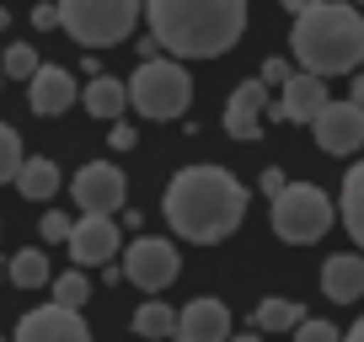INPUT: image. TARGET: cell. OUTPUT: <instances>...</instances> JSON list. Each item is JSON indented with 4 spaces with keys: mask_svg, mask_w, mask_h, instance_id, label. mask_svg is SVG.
<instances>
[{
    "mask_svg": "<svg viewBox=\"0 0 364 342\" xmlns=\"http://www.w3.org/2000/svg\"><path fill=\"white\" fill-rule=\"evenodd\" d=\"M16 166H22V139H16L11 123H0V182H11Z\"/></svg>",
    "mask_w": 364,
    "mask_h": 342,
    "instance_id": "24",
    "label": "cell"
},
{
    "mask_svg": "<svg viewBox=\"0 0 364 342\" xmlns=\"http://www.w3.org/2000/svg\"><path fill=\"white\" fill-rule=\"evenodd\" d=\"M156 43L177 59H220L247 33V0H145Z\"/></svg>",
    "mask_w": 364,
    "mask_h": 342,
    "instance_id": "2",
    "label": "cell"
},
{
    "mask_svg": "<svg viewBox=\"0 0 364 342\" xmlns=\"http://www.w3.org/2000/svg\"><path fill=\"white\" fill-rule=\"evenodd\" d=\"M306 6H316V0H284V11H306Z\"/></svg>",
    "mask_w": 364,
    "mask_h": 342,
    "instance_id": "33",
    "label": "cell"
},
{
    "mask_svg": "<svg viewBox=\"0 0 364 342\" xmlns=\"http://www.w3.org/2000/svg\"><path fill=\"white\" fill-rule=\"evenodd\" d=\"M166 219L182 241L215 246V241L236 236V225L247 219V187L225 166H188L166 187Z\"/></svg>",
    "mask_w": 364,
    "mask_h": 342,
    "instance_id": "1",
    "label": "cell"
},
{
    "mask_svg": "<svg viewBox=\"0 0 364 342\" xmlns=\"http://www.w3.org/2000/svg\"><path fill=\"white\" fill-rule=\"evenodd\" d=\"M70 225H75L70 214H43V241H65Z\"/></svg>",
    "mask_w": 364,
    "mask_h": 342,
    "instance_id": "29",
    "label": "cell"
},
{
    "mask_svg": "<svg viewBox=\"0 0 364 342\" xmlns=\"http://www.w3.org/2000/svg\"><path fill=\"white\" fill-rule=\"evenodd\" d=\"M338 214H343V225H348L353 246L364 251V160L343 177V204H338Z\"/></svg>",
    "mask_w": 364,
    "mask_h": 342,
    "instance_id": "19",
    "label": "cell"
},
{
    "mask_svg": "<svg viewBox=\"0 0 364 342\" xmlns=\"http://www.w3.org/2000/svg\"><path fill=\"white\" fill-rule=\"evenodd\" d=\"M75 75L59 65H38L33 75H27V107H33L38 118H59L65 107H75Z\"/></svg>",
    "mask_w": 364,
    "mask_h": 342,
    "instance_id": "13",
    "label": "cell"
},
{
    "mask_svg": "<svg viewBox=\"0 0 364 342\" xmlns=\"http://www.w3.org/2000/svg\"><path fill=\"white\" fill-rule=\"evenodd\" d=\"M65 246H70V257H75V267H102V263H113V257H118V225H113V214H86V219H75V225H70V236H65Z\"/></svg>",
    "mask_w": 364,
    "mask_h": 342,
    "instance_id": "11",
    "label": "cell"
},
{
    "mask_svg": "<svg viewBox=\"0 0 364 342\" xmlns=\"http://www.w3.org/2000/svg\"><path fill=\"white\" fill-rule=\"evenodd\" d=\"M300 70H316V75H348L364 65V16L359 6H343V0H316L306 11H295V33H289Z\"/></svg>",
    "mask_w": 364,
    "mask_h": 342,
    "instance_id": "3",
    "label": "cell"
},
{
    "mask_svg": "<svg viewBox=\"0 0 364 342\" xmlns=\"http://www.w3.org/2000/svg\"><path fill=\"white\" fill-rule=\"evenodd\" d=\"M177 273H182V257H177V246H171V241H161V236H134V241L124 246V278H129L134 289H145V294H161Z\"/></svg>",
    "mask_w": 364,
    "mask_h": 342,
    "instance_id": "7",
    "label": "cell"
},
{
    "mask_svg": "<svg viewBox=\"0 0 364 342\" xmlns=\"http://www.w3.org/2000/svg\"><path fill=\"white\" fill-rule=\"evenodd\" d=\"M59 27L86 48H118L145 16V0H54Z\"/></svg>",
    "mask_w": 364,
    "mask_h": 342,
    "instance_id": "4",
    "label": "cell"
},
{
    "mask_svg": "<svg viewBox=\"0 0 364 342\" xmlns=\"http://www.w3.org/2000/svg\"><path fill=\"white\" fill-rule=\"evenodd\" d=\"M332 230V198L311 182H284L273 193V236L289 246H311Z\"/></svg>",
    "mask_w": 364,
    "mask_h": 342,
    "instance_id": "6",
    "label": "cell"
},
{
    "mask_svg": "<svg viewBox=\"0 0 364 342\" xmlns=\"http://www.w3.org/2000/svg\"><path fill=\"white\" fill-rule=\"evenodd\" d=\"M11 182H16V193H22L27 204H33V198L43 204V198L59 193V182H65V177H59V166H54L48 155H22V166H16Z\"/></svg>",
    "mask_w": 364,
    "mask_h": 342,
    "instance_id": "17",
    "label": "cell"
},
{
    "mask_svg": "<svg viewBox=\"0 0 364 342\" xmlns=\"http://www.w3.org/2000/svg\"><path fill=\"white\" fill-rule=\"evenodd\" d=\"M348 337H353V342H364V316L353 321V331H348Z\"/></svg>",
    "mask_w": 364,
    "mask_h": 342,
    "instance_id": "34",
    "label": "cell"
},
{
    "mask_svg": "<svg viewBox=\"0 0 364 342\" xmlns=\"http://www.w3.org/2000/svg\"><path fill=\"white\" fill-rule=\"evenodd\" d=\"M80 102H86V113L91 118H124V107H129V80H113V75H91V86L80 92Z\"/></svg>",
    "mask_w": 364,
    "mask_h": 342,
    "instance_id": "18",
    "label": "cell"
},
{
    "mask_svg": "<svg viewBox=\"0 0 364 342\" xmlns=\"http://www.w3.org/2000/svg\"><path fill=\"white\" fill-rule=\"evenodd\" d=\"M295 337H300V342H338V326H332V321H311V316H300Z\"/></svg>",
    "mask_w": 364,
    "mask_h": 342,
    "instance_id": "26",
    "label": "cell"
},
{
    "mask_svg": "<svg viewBox=\"0 0 364 342\" xmlns=\"http://www.w3.org/2000/svg\"><path fill=\"white\" fill-rule=\"evenodd\" d=\"M33 27H38V33L59 27V6H54V0H33Z\"/></svg>",
    "mask_w": 364,
    "mask_h": 342,
    "instance_id": "27",
    "label": "cell"
},
{
    "mask_svg": "<svg viewBox=\"0 0 364 342\" xmlns=\"http://www.w3.org/2000/svg\"><path fill=\"white\" fill-rule=\"evenodd\" d=\"M0 284H6V267H0Z\"/></svg>",
    "mask_w": 364,
    "mask_h": 342,
    "instance_id": "36",
    "label": "cell"
},
{
    "mask_svg": "<svg viewBox=\"0 0 364 342\" xmlns=\"http://www.w3.org/2000/svg\"><path fill=\"white\" fill-rule=\"evenodd\" d=\"M0 70H6L11 80H27V75L38 70V48H33V43H11V48H6V65H0Z\"/></svg>",
    "mask_w": 364,
    "mask_h": 342,
    "instance_id": "25",
    "label": "cell"
},
{
    "mask_svg": "<svg viewBox=\"0 0 364 342\" xmlns=\"http://www.w3.org/2000/svg\"><path fill=\"white\" fill-rule=\"evenodd\" d=\"M134 331L139 337H177V310L161 305V299H145L134 310Z\"/></svg>",
    "mask_w": 364,
    "mask_h": 342,
    "instance_id": "22",
    "label": "cell"
},
{
    "mask_svg": "<svg viewBox=\"0 0 364 342\" xmlns=\"http://www.w3.org/2000/svg\"><path fill=\"white\" fill-rule=\"evenodd\" d=\"M6 22H11V16H6V11H0V27H6Z\"/></svg>",
    "mask_w": 364,
    "mask_h": 342,
    "instance_id": "35",
    "label": "cell"
},
{
    "mask_svg": "<svg viewBox=\"0 0 364 342\" xmlns=\"http://www.w3.org/2000/svg\"><path fill=\"white\" fill-rule=\"evenodd\" d=\"M311 128H316V145L327 150V155H353V150L364 145V107L353 102H327L316 118H311Z\"/></svg>",
    "mask_w": 364,
    "mask_h": 342,
    "instance_id": "10",
    "label": "cell"
},
{
    "mask_svg": "<svg viewBox=\"0 0 364 342\" xmlns=\"http://www.w3.org/2000/svg\"><path fill=\"white\" fill-rule=\"evenodd\" d=\"M284 182H289V177H284V171H279V166H268V171H262V193H268V198L279 193V187H284Z\"/></svg>",
    "mask_w": 364,
    "mask_h": 342,
    "instance_id": "31",
    "label": "cell"
},
{
    "mask_svg": "<svg viewBox=\"0 0 364 342\" xmlns=\"http://www.w3.org/2000/svg\"><path fill=\"white\" fill-rule=\"evenodd\" d=\"M0 80H6V70H0Z\"/></svg>",
    "mask_w": 364,
    "mask_h": 342,
    "instance_id": "38",
    "label": "cell"
},
{
    "mask_svg": "<svg viewBox=\"0 0 364 342\" xmlns=\"http://www.w3.org/2000/svg\"><path fill=\"white\" fill-rule=\"evenodd\" d=\"M134 139H139L134 128H129L124 118H113V128H107V145H113V150H134Z\"/></svg>",
    "mask_w": 364,
    "mask_h": 342,
    "instance_id": "28",
    "label": "cell"
},
{
    "mask_svg": "<svg viewBox=\"0 0 364 342\" xmlns=\"http://www.w3.org/2000/svg\"><path fill=\"white\" fill-rule=\"evenodd\" d=\"M48 289H54V299H59V305H86V299H91V278L86 273H80V267H70V273H59V278H48Z\"/></svg>",
    "mask_w": 364,
    "mask_h": 342,
    "instance_id": "23",
    "label": "cell"
},
{
    "mask_svg": "<svg viewBox=\"0 0 364 342\" xmlns=\"http://www.w3.org/2000/svg\"><path fill=\"white\" fill-rule=\"evenodd\" d=\"M348 96H353V102H359V107H364V65H359V70H353V92H348Z\"/></svg>",
    "mask_w": 364,
    "mask_h": 342,
    "instance_id": "32",
    "label": "cell"
},
{
    "mask_svg": "<svg viewBox=\"0 0 364 342\" xmlns=\"http://www.w3.org/2000/svg\"><path fill=\"white\" fill-rule=\"evenodd\" d=\"M91 326L80 321L75 305H59V299H48V305L27 310L22 321H16V342H86Z\"/></svg>",
    "mask_w": 364,
    "mask_h": 342,
    "instance_id": "9",
    "label": "cell"
},
{
    "mask_svg": "<svg viewBox=\"0 0 364 342\" xmlns=\"http://www.w3.org/2000/svg\"><path fill=\"white\" fill-rule=\"evenodd\" d=\"M6 278H11L16 289H43L54 273H48V257H43V251L27 246V251H16L11 263H6Z\"/></svg>",
    "mask_w": 364,
    "mask_h": 342,
    "instance_id": "20",
    "label": "cell"
},
{
    "mask_svg": "<svg viewBox=\"0 0 364 342\" xmlns=\"http://www.w3.org/2000/svg\"><path fill=\"white\" fill-rule=\"evenodd\" d=\"M262 118H268V80H241L225 102V134L252 145L262 139Z\"/></svg>",
    "mask_w": 364,
    "mask_h": 342,
    "instance_id": "12",
    "label": "cell"
},
{
    "mask_svg": "<svg viewBox=\"0 0 364 342\" xmlns=\"http://www.w3.org/2000/svg\"><path fill=\"white\" fill-rule=\"evenodd\" d=\"M353 6H359V11H364V0H353Z\"/></svg>",
    "mask_w": 364,
    "mask_h": 342,
    "instance_id": "37",
    "label": "cell"
},
{
    "mask_svg": "<svg viewBox=\"0 0 364 342\" xmlns=\"http://www.w3.org/2000/svg\"><path fill=\"white\" fill-rule=\"evenodd\" d=\"M188 102H193V80H188V70L177 65V59H139V70L129 75V107H134L139 118H150V123H171V118L188 113Z\"/></svg>",
    "mask_w": 364,
    "mask_h": 342,
    "instance_id": "5",
    "label": "cell"
},
{
    "mask_svg": "<svg viewBox=\"0 0 364 342\" xmlns=\"http://www.w3.org/2000/svg\"><path fill=\"white\" fill-rule=\"evenodd\" d=\"M300 316L306 310L295 305V299H284V294H268V299H257V331H295L300 326Z\"/></svg>",
    "mask_w": 364,
    "mask_h": 342,
    "instance_id": "21",
    "label": "cell"
},
{
    "mask_svg": "<svg viewBox=\"0 0 364 342\" xmlns=\"http://www.w3.org/2000/svg\"><path fill=\"white\" fill-rule=\"evenodd\" d=\"M124 198H129V182L113 160H91V166L75 171V209L80 214H113V209H124Z\"/></svg>",
    "mask_w": 364,
    "mask_h": 342,
    "instance_id": "8",
    "label": "cell"
},
{
    "mask_svg": "<svg viewBox=\"0 0 364 342\" xmlns=\"http://www.w3.org/2000/svg\"><path fill=\"white\" fill-rule=\"evenodd\" d=\"M262 80H268V86H284V80H289V65H284V59H268V65H262Z\"/></svg>",
    "mask_w": 364,
    "mask_h": 342,
    "instance_id": "30",
    "label": "cell"
},
{
    "mask_svg": "<svg viewBox=\"0 0 364 342\" xmlns=\"http://www.w3.org/2000/svg\"><path fill=\"white\" fill-rule=\"evenodd\" d=\"M321 294H327L332 305H353V299H364V257H359V251H338V257L321 263Z\"/></svg>",
    "mask_w": 364,
    "mask_h": 342,
    "instance_id": "16",
    "label": "cell"
},
{
    "mask_svg": "<svg viewBox=\"0 0 364 342\" xmlns=\"http://www.w3.org/2000/svg\"><path fill=\"white\" fill-rule=\"evenodd\" d=\"M327 102H332L327 75H316V70H300V75L284 80V96H279V107H273V113L289 118V123H311V118H316Z\"/></svg>",
    "mask_w": 364,
    "mask_h": 342,
    "instance_id": "14",
    "label": "cell"
},
{
    "mask_svg": "<svg viewBox=\"0 0 364 342\" xmlns=\"http://www.w3.org/2000/svg\"><path fill=\"white\" fill-rule=\"evenodd\" d=\"M177 337H182V342H225V337H230V310H225V299H209V294L188 299V310L177 316Z\"/></svg>",
    "mask_w": 364,
    "mask_h": 342,
    "instance_id": "15",
    "label": "cell"
}]
</instances>
